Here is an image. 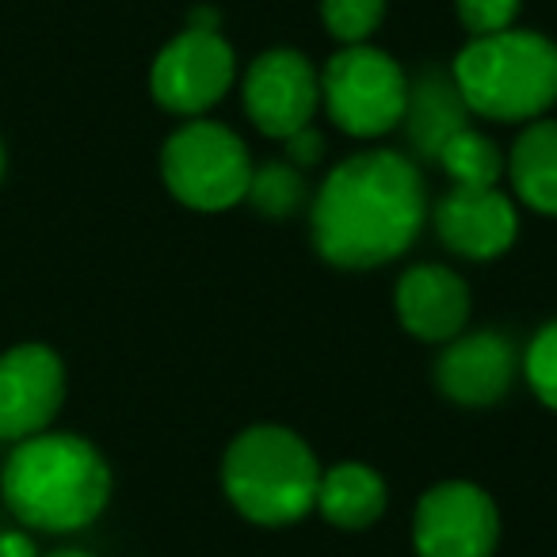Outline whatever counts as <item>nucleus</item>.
Listing matches in <instances>:
<instances>
[{
    "label": "nucleus",
    "mask_w": 557,
    "mask_h": 557,
    "mask_svg": "<svg viewBox=\"0 0 557 557\" xmlns=\"http://www.w3.org/2000/svg\"><path fill=\"white\" fill-rule=\"evenodd\" d=\"M321 16H325V27L336 39L356 47V42H363L367 35L382 24L386 0H325V4H321Z\"/></svg>",
    "instance_id": "6ab92c4d"
},
{
    "label": "nucleus",
    "mask_w": 557,
    "mask_h": 557,
    "mask_svg": "<svg viewBox=\"0 0 557 557\" xmlns=\"http://www.w3.org/2000/svg\"><path fill=\"white\" fill-rule=\"evenodd\" d=\"M435 230L450 252L466 260H493L516 240V210L493 187H450L435 207Z\"/></svg>",
    "instance_id": "9b49d317"
},
{
    "label": "nucleus",
    "mask_w": 557,
    "mask_h": 557,
    "mask_svg": "<svg viewBox=\"0 0 557 557\" xmlns=\"http://www.w3.org/2000/svg\"><path fill=\"white\" fill-rule=\"evenodd\" d=\"M164 184L195 210H225L248 195L252 161L245 141L218 123L180 126L161 153Z\"/></svg>",
    "instance_id": "423d86ee"
},
{
    "label": "nucleus",
    "mask_w": 557,
    "mask_h": 557,
    "mask_svg": "<svg viewBox=\"0 0 557 557\" xmlns=\"http://www.w3.org/2000/svg\"><path fill=\"white\" fill-rule=\"evenodd\" d=\"M318 508L325 511L329 523L348 527V531H363L386 508V485H382V478L371 466L341 462L329 473H321Z\"/></svg>",
    "instance_id": "2eb2a0df"
},
{
    "label": "nucleus",
    "mask_w": 557,
    "mask_h": 557,
    "mask_svg": "<svg viewBox=\"0 0 557 557\" xmlns=\"http://www.w3.org/2000/svg\"><path fill=\"white\" fill-rule=\"evenodd\" d=\"M233 81V50L218 32H195L169 42L153 62V96L176 115H199L214 108Z\"/></svg>",
    "instance_id": "6e6552de"
},
{
    "label": "nucleus",
    "mask_w": 557,
    "mask_h": 557,
    "mask_svg": "<svg viewBox=\"0 0 557 557\" xmlns=\"http://www.w3.org/2000/svg\"><path fill=\"white\" fill-rule=\"evenodd\" d=\"M455 85L466 108L500 123L534 119L557 100V47L534 32L473 39L455 58Z\"/></svg>",
    "instance_id": "7ed1b4c3"
},
{
    "label": "nucleus",
    "mask_w": 557,
    "mask_h": 557,
    "mask_svg": "<svg viewBox=\"0 0 557 557\" xmlns=\"http://www.w3.org/2000/svg\"><path fill=\"white\" fill-rule=\"evenodd\" d=\"M511 184L539 214H557V123H531L511 149Z\"/></svg>",
    "instance_id": "dca6fc26"
},
{
    "label": "nucleus",
    "mask_w": 557,
    "mask_h": 557,
    "mask_svg": "<svg viewBox=\"0 0 557 557\" xmlns=\"http://www.w3.org/2000/svg\"><path fill=\"white\" fill-rule=\"evenodd\" d=\"M424 225V180L401 153H356L333 169L313 207V240L336 268H379Z\"/></svg>",
    "instance_id": "f257e3e1"
},
{
    "label": "nucleus",
    "mask_w": 557,
    "mask_h": 557,
    "mask_svg": "<svg viewBox=\"0 0 557 557\" xmlns=\"http://www.w3.org/2000/svg\"><path fill=\"white\" fill-rule=\"evenodd\" d=\"M466 111L470 108H466L455 77L424 73V77L409 88V103H405L401 123H409L412 146L424 157H435L450 134L466 131Z\"/></svg>",
    "instance_id": "4468645a"
},
{
    "label": "nucleus",
    "mask_w": 557,
    "mask_h": 557,
    "mask_svg": "<svg viewBox=\"0 0 557 557\" xmlns=\"http://www.w3.org/2000/svg\"><path fill=\"white\" fill-rule=\"evenodd\" d=\"M321 100L341 131L356 138H379L401 126L409 103V81L401 65L374 47H356L333 54L321 73Z\"/></svg>",
    "instance_id": "39448f33"
},
{
    "label": "nucleus",
    "mask_w": 557,
    "mask_h": 557,
    "mask_svg": "<svg viewBox=\"0 0 557 557\" xmlns=\"http://www.w3.org/2000/svg\"><path fill=\"white\" fill-rule=\"evenodd\" d=\"M516 12H519V0H458V20L478 39L508 32Z\"/></svg>",
    "instance_id": "412c9836"
},
{
    "label": "nucleus",
    "mask_w": 557,
    "mask_h": 557,
    "mask_svg": "<svg viewBox=\"0 0 557 557\" xmlns=\"http://www.w3.org/2000/svg\"><path fill=\"white\" fill-rule=\"evenodd\" d=\"M287 149H290V157H295L298 164H313V161H318V153H321V138L310 131V126H306V131H298L295 138H287Z\"/></svg>",
    "instance_id": "4be33fe9"
},
{
    "label": "nucleus",
    "mask_w": 557,
    "mask_h": 557,
    "mask_svg": "<svg viewBox=\"0 0 557 557\" xmlns=\"http://www.w3.org/2000/svg\"><path fill=\"white\" fill-rule=\"evenodd\" d=\"M0 176H4V149H0Z\"/></svg>",
    "instance_id": "393cba45"
},
{
    "label": "nucleus",
    "mask_w": 557,
    "mask_h": 557,
    "mask_svg": "<svg viewBox=\"0 0 557 557\" xmlns=\"http://www.w3.org/2000/svg\"><path fill=\"white\" fill-rule=\"evenodd\" d=\"M321 81L298 50H271L256 58L245 77V108L252 123L271 138H295L313 123Z\"/></svg>",
    "instance_id": "1a4fd4ad"
},
{
    "label": "nucleus",
    "mask_w": 557,
    "mask_h": 557,
    "mask_svg": "<svg viewBox=\"0 0 557 557\" xmlns=\"http://www.w3.org/2000/svg\"><path fill=\"white\" fill-rule=\"evenodd\" d=\"M527 379H531L539 401L557 409V321L546 325L531 341V351H527Z\"/></svg>",
    "instance_id": "aec40b11"
},
{
    "label": "nucleus",
    "mask_w": 557,
    "mask_h": 557,
    "mask_svg": "<svg viewBox=\"0 0 557 557\" xmlns=\"http://www.w3.org/2000/svg\"><path fill=\"white\" fill-rule=\"evenodd\" d=\"M245 199H252V207L260 210V214L287 218V214H295V210L302 207L306 184H302V176L290 169V164L271 161V164H263V169L252 172Z\"/></svg>",
    "instance_id": "a211bd4d"
},
{
    "label": "nucleus",
    "mask_w": 557,
    "mask_h": 557,
    "mask_svg": "<svg viewBox=\"0 0 557 557\" xmlns=\"http://www.w3.org/2000/svg\"><path fill=\"white\" fill-rule=\"evenodd\" d=\"M0 485L20 523L39 531H77L103 511L111 473L92 443L62 432H39L20 440Z\"/></svg>",
    "instance_id": "f03ea898"
},
{
    "label": "nucleus",
    "mask_w": 557,
    "mask_h": 557,
    "mask_svg": "<svg viewBox=\"0 0 557 557\" xmlns=\"http://www.w3.org/2000/svg\"><path fill=\"white\" fill-rule=\"evenodd\" d=\"M65 397L62 359L42 344L0 356V440H32L58 417Z\"/></svg>",
    "instance_id": "9d476101"
},
{
    "label": "nucleus",
    "mask_w": 557,
    "mask_h": 557,
    "mask_svg": "<svg viewBox=\"0 0 557 557\" xmlns=\"http://www.w3.org/2000/svg\"><path fill=\"white\" fill-rule=\"evenodd\" d=\"M222 481L240 516L252 523H295L318 504L321 470L295 432L260 424L240 432L225 450Z\"/></svg>",
    "instance_id": "20e7f679"
},
{
    "label": "nucleus",
    "mask_w": 557,
    "mask_h": 557,
    "mask_svg": "<svg viewBox=\"0 0 557 557\" xmlns=\"http://www.w3.org/2000/svg\"><path fill=\"white\" fill-rule=\"evenodd\" d=\"M516 374V351L496 333H470L447 344L435 363L443 394L458 405H493L508 394Z\"/></svg>",
    "instance_id": "f8f14e48"
},
{
    "label": "nucleus",
    "mask_w": 557,
    "mask_h": 557,
    "mask_svg": "<svg viewBox=\"0 0 557 557\" xmlns=\"http://www.w3.org/2000/svg\"><path fill=\"white\" fill-rule=\"evenodd\" d=\"M435 161L447 169L455 187H496V180H500V149L470 126L450 134L435 153Z\"/></svg>",
    "instance_id": "f3484780"
},
{
    "label": "nucleus",
    "mask_w": 557,
    "mask_h": 557,
    "mask_svg": "<svg viewBox=\"0 0 557 557\" xmlns=\"http://www.w3.org/2000/svg\"><path fill=\"white\" fill-rule=\"evenodd\" d=\"M47 557H92V554H85V549H58V554H47Z\"/></svg>",
    "instance_id": "b1692460"
},
{
    "label": "nucleus",
    "mask_w": 557,
    "mask_h": 557,
    "mask_svg": "<svg viewBox=\"0 0 557 557\" xmlns=\"http://www.w3.org/2000/svg\"><path fill=\"white\" fill-rule=\"evenodd\" d=\"M0 557H35L32 539H27V534H20V531L0 534Z\"/></svg>",
    "instance_id": "5701e85b"
},
{
    "label": "nucleus",
    "mask_w": 557,
    "mask_h": 557,
    "mask_svg": "<svg viewBox=\"0 0 557 557\" xmlns=\"http://www.w3.org/2000/svg\"><path fill=\"white\" fill-rule=\"evenodd\" d=\"M496 534L500 516L470 481H447L420 496L412 527L420 557H493Z\"/></svg>",
    "instance_id": "0eeeda50"
},
{
    "label": "nucleus",
    "mask_w": 557,
    "mask_h": 557,
    "mask_svg": "<svg viewBox=\"0 0 557 557\" xmlns=\"http://www.w3.org/2000/svg\"><path fill=\"white\" fill-rule=\"evenodd\" d=\"M397 318L420 341H455L470 318V290L455 271L420 263L397 283Z\"/></svg>",
    "instance_id": "ddd939ff"
}]
</instances>
